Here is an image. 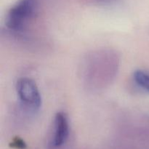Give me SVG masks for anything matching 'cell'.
<instances>
[{
	"label": "cell",
	"mask_w": 149,
	"mask_h": 149,
	"mask_svg": "<svg viewBox=\"0 0 149 149\" xmlns=\"http://www.w3.org/2000/svg\"><path fill=\"white\" fill-rule=\"evenodd\" d=\"M133 79L137 85L149 93V73L138 69L134 72Z\"/></svg>",
	"instance_id": "277c9868"
},
{
	"label": "cell",
	"mask_w": 149,
	"mask_h": 149,
	"mask_svg": "<svg viewBox=\"0 0 149 149\" xmlns=\"http://www.w3.org/2000/svg\"><path fill=\"white\" fill-rule=\"evenodd\" d=\"M17 97L30 110L37 111L42 106V97L36 82L29 77L18 79L15 85Z\"/></svg>",
	"instance_id": "7a4b0ae2"
},
{
	"label": "cell",
	"mask_w": 149,
	"mask_h": 149,
	"mask_svg": "<svg viewBox=\"0 0 149 149\" xmlns=\"http://www.w3.org/2000/svg\"><path fill=\"white\" fill-rule=\"evenodd\" d=\"M11 146L13 148H19V149H23L26 147V143L23 140H21L19 138H15L13 139V142L11 143Z\"/></svg>",
	"instance_id": "5b68a950"
},
{
	"label": "cell",
	"mask_w": 149,
	"mask_h": 149,
	"mask_svg": "<svg viewBox=\"0 0 149 149\" xmlns=\"http://www.w3.org/2000/svg\"><path fill=\"white\" fill-rule=\"evenodd\" d=\"M39 9L38 0H18L7 13L5 25L13 31H21Z\"/></svg>",
	"instance_id": "6da1fadb"
},
{
	"label": "cell",
	"mask_w": 149,
	"mask_h": 149,
	"mask_svg": "<svg viewBox=\"0 0 149 149\" xmlns=\"http://www.w3.org/2000/svg\"><path fill=\"white\" fill-rule=\"evenodd\" d=\"M53 145L55 147H60L65 143L69 133V124L68 116L64 112L60 111L55 114L54 120Z\"/></svg>",
	"instance_id": "3957f363"
}]
</instances>
